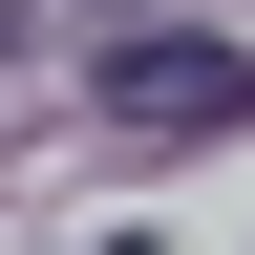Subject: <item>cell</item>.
Here are the masks:
<instances>
[{
    "instance_id": "6da1fadb",
    "label": "cell",
    "mask_w": 255,
    "mask_h": 255,
    "mask_svg": "<svg viewBox=\"0 0 255 255\" xmlns=\"http://www.w3.org/2000/svg\"><path fill=\"white\" fill-rule=\"evenodd\" d=\"M255 107V43H191V21H149V43H107V128H234Z\"/></svg>"
},
{
    "instance_id": "7a4b0ae2",
    "label": "cell",
    "mask_w": 255,
    "mask_h": 255,
    "mask_svg": "<svg viewBox=\"0 0 255 255\" xmlns=\"http://www.w3.org/2000/svg\"><path fill=\"white\" fill-rule=\"evenodd\" d=\"M21 43H43V0H0V64H21Z\"/></svg>"
}]
</instances>
